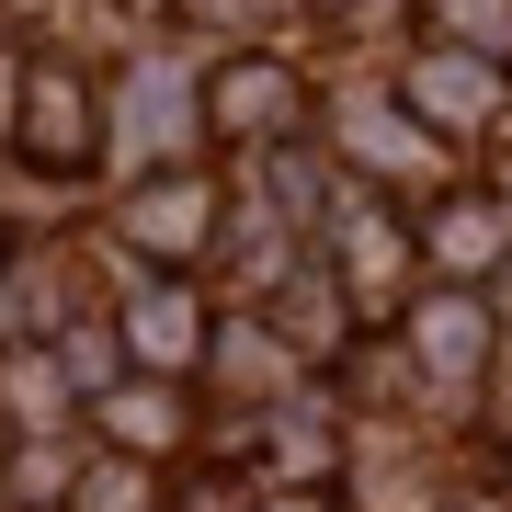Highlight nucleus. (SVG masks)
<instances>
[{"label": "nucleus", "instance_id": "1", "mask_svg": "<svg viewBox=\"0 0 512 512\" xmlns=\"http://www.w3.org/2000/svg\"><path fill=\"white\" fill-rule=\"evenodd\" d=\"M126 319H137L126 342H137V353H160V365H194V353H205V319H194V296H183V285H160V296H137Z\"/></svg>", "mask_w": 512, "mask_h": 512}, {"label": "nucleus", "instance_id": "2", "mask_svg": "<svg viewBox=\"0 0 512 512\" xmlns=\"http://www.w3.org/2000/svg\"><path fill=\"white\" fill-rule=\"evenodd\" d=\"M137 239H148V251H171V262H183L194 239H205V194H194V183L148 194V205H137Z\"/></svg>", "mask_w": 512, "mask_h": 512}, {"label": "nucleus", "instance_id": "4", "mask_svg": "<svg viewBox=\"0 0 512 512\" xmlns=\"http://www.w3.org/2000/svg\"><path fill=\"white\" fill-rule=\"evenodd\" d=\"M421 353H433V365H478V308H456V296H444V308L421 319Z\"/></svg>", "mask_w": 512, "mask_h": 512}, {"label": "nucleus", "instance_id": "7", "mask_svg": "<svg viewBox=\"0 0 512 512\" xmlns=\"http://www.w3.org/2000/svg\"><path fill=\"white\" fill-rule=\"evenodd\" d=\"M80 512H148V478L137 467H103L92 490H80Z\"/></svg>", "mask_w": 512, "mask_h": 512}, {"label": "nucleus", "instance_id": "3", "mask_svg": "<svg viewBox=\"0 0 512 512\" xmlns=\"http://www.w3.org/2000/svg\"><path fill=\"white\" fill-rule=\"evenodd\" d=\"M217 114H228V126H285L296 92H285L274 69H228V80H217Z\"/></svg>", "mask_w": 512, "mask_h": 512}, {"label": "nucleus", "instance_id": "8", "mask_svg": "<svg viewBox=\"0 0 512 512\" xmlns=\"http://www.w3.org/2000/svg\"><path fill=\"white\" fill-rule=\"evenodd\" d=\"M274 512H319V501H308V490H296V501H274Z\"/></svg>", "mask_w": 512, "mask_h": 512}, {"label": "nucleus", "instance_id": "5", "mask_svg": "<svg viewBox=\"0 0 512 512\" xmlns=\"http://www.w3.org/2000/svg\"><path fill=\"white\" fill-rule=\"evenodd\" d=\"M501 251V217L490 205H456V217H444V262H490Z\"/></svg>", "mask_w": 512, "mask_h": 512}, {"label": "nucleus", "instance_id": "6", "mask_svg": "<svg viewBox=\"0 0 512 512\" xmlns=\"http://www.w3.org/2000/svg\"><path fill=\"white\" fill-rule=\"evenodd\" d=\"M114 433H126V444H171L183 410H171V399H114Z\"/></svg>", "mask_w": 512, "mask_h": 512}]
</instances>
